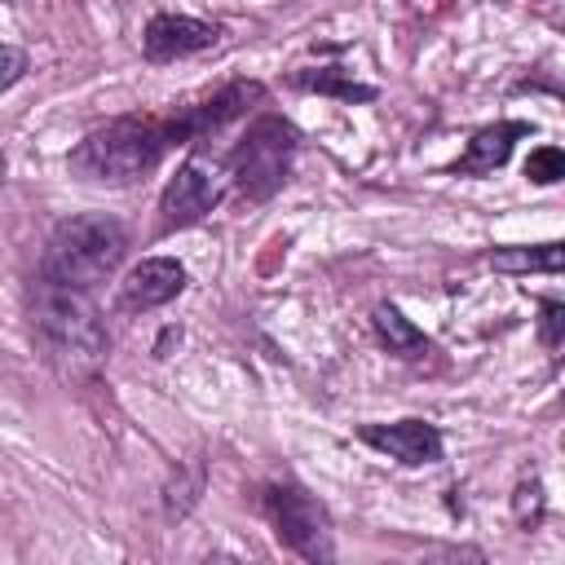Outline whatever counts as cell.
Listing matches in <instances>:
<instances>
[{
	"label": "cell",
	"instance_id": "1",
	"mask_svg": "<svg viewBox=\"0 0 565 565\" xmlns=\"http://www.w3.org/2000/svg\"><path fill=\"white\" fill-rule=\"evenodd\" d=\"M172 146V128L168 119H141V115H124L110 119L106 128L88 132L75 150H71V172L97 185H132L141 181L163 150Z\"/></svg>",
	"mask_w": 565,
	"mask_h": 565
},
{
	"label": "cell",
	"instance_id": "2",
	"mask_svg": "<svg viewBox=\"0 0 565 565\" xmlns=\"http://www.w3.org/2000/svg\"><path fill=\"white\" fill-rule=\"evenodd\" d=\"M31 322L49 349V358L75 375L93 371L102 358H106V327H102V313L97 305L88 300L84 287H66V282H49L40 278L35 282V296H31Z\"/></svg>",
	"mask_w": 565,
	"mask_h": 565
},
{
	"label": "cell",
	"instance_id": "3",
	"mask_svg": "<svg viewBox=\"0 0 565 565\" xmlns=\"http://www.w3.org/2000/svg\"><path fill=\"white\" fill-rule=\"evenodd\" d=\"M124 247H128V234L115 216H106V212L71 216L53 230V238L44 247V260H40V278L88 291L93 282H102L119 265Z\"/></svg>",
	"mask_w": 565,
	"mask_h": 565
},
{
	"label": "cell",
	"instance_id": "4",
	"mask_svg": "<svg viewBox=\"0 0 565 565\" xmlns=\"http://www.w3.org/2000/svg\"><path fill=\"white\" fill-rule=\"evenodd\" d=\"M291 154H296V132L287 119L278 115H260L247 124L243 141L230 150V177L234 185L247 194V199H269L282 181H287V168H291Z\"/></svg>",
	"mask_w": 565,
	"mask_h": 565
},
{
	"label": "cell",
	"instance_id": "5",
	"mask_svg": "<svg viewBox=\"0 0 565 565\" xmlns=\"http://www.w3.org/2000/svg\"><path fill=\"white\" fill-rule=\"evenodd\" d=\"M260 503H265V516H269L274 534L296 556H305V561H331L335 556V547H331V521H327V512L300 486L274 481V486H265Z\"/></svg>",
	"mask_w": 565,
	"mask_h": 565
},
{
	"label": "cell",
	"instance_id": "6",
	"mask_svg": "<svg viewBox=\"0 0 565 565\" xmlns=\"http://www.w3.org/2000/svg\"><path fill=\"white\" fill-rule=\"evenodd\" d=\"M225 194V181H221V168L212 159H185L177 168V177L163 185V199H159V230H185L194 221H203Z\"/></svg>",
	"mask_w": 565,
	"mask_h": 565
},
{
	"label": "cell",
	"instance_id": "7",
	"mask_svg": "<svg viewBox=\"0 0 565 565\" xmlns=\"http://www.w3.org/2000/svg\"><path fill=\"white\" fill-rule=\"evenodd\" d=\"M216 40H221L216 22H199V18H185V13H154L146 22L141 49H146L150 62H177V57L212 49Z\"/></svg>",
	"mask_w": 565,
	"mask_h": 565
},
{
	"label": "cell",
	"instance_id": "8",
	"mask_svg": "<svg viewBox=\"0 0 565 565\" xmlns=\"http://www.w3.org/2000/svg\"><path fill=\"white\" fill-rule=\"evenodd\" d=\"M366 446L384 450L397 463H437L441 459V433L424 419H397V424H366L358 433Z\"/></svg>",
	"mask_w": 565,
	"mask_h": 565
},
{
	"label": "cell",
	"instance_id": "9",
	"mask_svg": "<svg viewBox=\"0 0 565 565\" xmlns=\"http://www.w3.org/2000/svg\"><path fill=\"white\" fill-rule=\"evenodd\" d=\"M181 287H185V269H181L172 256H146V260L132 265V274L124 278L119 305L132 309V313H146V309L168 305Z\"/></svg>",
	"mask_w": 565,
	"mask_h": 565
},
{
	"label": "cell",
	"instance_id": "10",
	"mask_svg": "<svg viewBox=\"0 0 565 565\" xmlns=\"http://www.w3.org/2000/svg\"><path fill=\"white\" fill-rule=\"evenodd\" d=\"M260 97V84H230V88H221L212 102H203V106H185L181 115H172L168 119V128H172V141H181V137H203V132H216L221 124H230L234 115H243L247 110V102H256Z\"/></svg>",
	"mask_w": 565,
	"mask_h": 565
},
{
	"label": "cell",
	"instance_id": "11",
	"mask_svg": "<svg viewBox=\"0 0 565 565\" xmlns=\"http://www.w3.org/2000/svg\"><path fill=\"white\" fill-rule=\"evenodd\" d=\"M530 132H534V128H530V124H516V119H503V124L481 128V132L468 141V150L455 159V172H463V177H486V172L503 168L508 154H512V146H516L521 137H530Z\"/></svg>",
	"mask_w": 565,
	"mask_h": 565
},
{
	"label": "cell",
	"instance_id": "12",
	"mask_svg": "<svg viewBox=\"0 0 565 565\" xmlns=\"http://www.w3.org/2000/svg\"><path fill=\"white\" fill-rule=\"evenodd\" d=\"M371 327H375V335H380V344L388 349V353H397V358H406V362H419L433 344H428V335L397 309V305H375V313H371Z\"/></svg>",
	"mask_w": 565,
	"mask_h": 565
},
{
	"label": "cell",
	"instance_id": "13",
	"mask_svg": "<svg viewBox=\"0 0 565 565\" xmlns=\"http://www.w3.org/2000/svg\"><path fill=\"white\" fill-rule=\"evenodd\" d=\"M490 269H499V274H561L565 269V238L534 243V247H499V252H490Z\"/></svg>",
	"mask_w": 565,
	"mask_h": 565
},
{
	"label": "cell",
	"instance_id": "14",
	"mask_svg": "<svg viewBox=\"0 0 565 565\" xmlns=\"http://www.w3.org/2000/svg\"><path fill=\"white\" fill-rule=\"evenodd\" d=\"M291 84H296V88L335 93V97H344V102H371V97H375V88L344 79V71H340V66H322V71H296V75H291Z\"/></svg>",
	"mask_w": 565,
	"mask_h": 565
},
{
	"label": "cell",
	"instance_id": "15",
	"mask_svg": "<svg viewBox=\"0 0 565 565\" xmlns=\"http://www.w3.org/2000/svg\"><path fill=\"white\" fill-rule=\"evenodd\" d=\"M525 177H530L534 185L565 181V150H561V146H534L530 159H525Z\"/></svg>",
	"mask_w": 565,
	"mask_h": 565
},
{
	"label": "cell",
	"instance_id": "16",
	"mask_svg": "<svg viewBox=\"0 0 565 565\" xmlns=\"http://www.w3.org/2000/svg\"><path fill=\"white\" fill-rule=\"evenodd\" d=\"M539 313H543V318H539V340H543L547 349H556V344L565 340V305H561V300H543Z\"/></svg>",
	"mask_w": 565,
	"mask_h": 565
},
{
	"label": "cell",
	"instance_id": "17",
	"mask_svg": "<svg viewBox=\"0 0 565 565\" xmlns=\"http://www.w3.org/2000/svg\"><path fill=\"white\" fill-rule=\"evenodd\" d=\"M543 516V486L534 481V477H525L521 486H516V521L521 525H534Z\"/></svg>",
	"mask_w": 565,
	"mask_h": 565
},
{
	"label": "cell",
	"instance_id": "18",
	"mask_svg": "<svg viewBox=\"0 0 565 565\" xmlns=\"http://www.w3.org/2000/svg\"><path fill=\"white\" fill-rule=\"evenodd\" d=\"M22 71H26V53L22 49H13V44H4V88H13L18 79H22Z\"/></svg>",
	"mask_w": 565,
	"mask_h": 565
}]
</instances>
